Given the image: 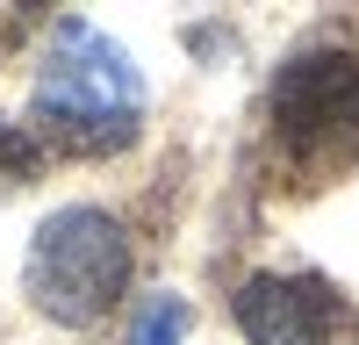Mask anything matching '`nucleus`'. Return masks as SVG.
Returning a JSON list of instances; mask_svg holds the SVG:
<instances>
[{
  "mask_svg": "<svg viewBox=\"0 0 359 345\" xmlns=\"http://www.w3.org/2000/svg\"><path fill=\"white\" fill-rule=\"evenodd\" d=\"M180 331H187V302L180 295H151L137 309V324H130V345H180Z\"/></svg>",
  "mask_w": 359,
  "mask_h": 345,
  "instance_id": "nucleus-5",
  "label": "nucleus"
},
{
  "mask_svg": "<svg viewBox=\"0 0 359 345\" xmlns=\"http://www.w3.org/2000/svg\"><path fill=\"white\" fill-rule=\"evenodd\" d=\"M36 123L72 144V151H115L137 137L144 115V72L130 65V50L101 36L94 22H57V36L36 65Z\"/></svg>",
  "mask_w": 359,
  "mask_h": 345,
  "instance_id": "nucleus-1",
  "label": "nucleus"
},
{
  "mask_svg": "<svg viewBox=\"0 0 359 345\" xmlns=\"http://www.w3.org/2000/svg\"><path fill=\"white\" fill-rule=\"evenodd\" d=\"M273 123L287 144L323 151L338 137H359V58L352 50H309L273 79Z\"/></svg>",
  "mask_w": 359,
  "mask_h": 345,
  "instance_id": "nucleus-3",
  "label": "nucleus"
},
{
  "mask_svg": "<svg viewBox=\"0 0 359 345\" xmlns=\"http://www.w3.org/2000/svg\"><path fill=\"white\" fill-rule=\"evenodd\" d=\"M29 165H36V137L0 123V172H29Z\"/></svg>",
  "mask_w": 359,
  "mask_h": 345,
  "instance_id": "nucleus-6",
  "label": "nucleus"
},
{
  "mask_svg": "<svg viewBox=\"0 0 359 345\" xmlns=\"http://www.w3.org/2000/svg\"><path fill=\"white\" fill-rule=\"evenodd\" d=\"M237 331L245 345H331L338 295L316 273H252L237 288Z\"/></svg>",
  "mask_w": 359,
  "mask_h": 345,
  "instance_id": "nucleus-4",
  "label": "nucleus"
},
{
  "mask_svg": "<svg viewBox=\"0 0 359 345\" xmlns=\"http://www.w3.org/2000/svg\"><path fill=\"white\" fill-rule=\"evenodd\" d=\"M29 302H36L50 324H94L123 302L130 288V230L108 209H57L36 223L29 238Z\"/></svg>",
  "mask_w": 359,
  "mask_h": 345,
  "instance_id": "nucleus-2",
  "label": "nucleus"
}]
</instances>
